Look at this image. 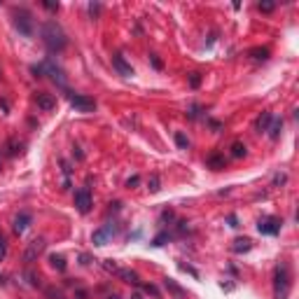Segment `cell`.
<instances>
[{
	"label": "cell",
	"mask_w": 299,
	"mask_h": 299,
	"mask_svg": "<svg viewBox=\"0 0 299 299\" xmlns=\"http://www.w3.org/2000/svg\"><path fill=\"white\" fill-rule=\"evenodd\" d=\"M42 40H45L49 52H63L66 45H68V37L56 21H45L42 24Z\"/></svg>",
	"instance_id": "6da1fadb"
},
{
	"label": "cell",
	"mask_w": 299,
	"mask_h": 299,
	"mask_svg": "<svg viewBox=\"0 0 299 299\" xmlns=\"http://www.w3.org/2000/svg\"><path fill=\"white\" fill-rule=\"evenodd\" d=\"M274 292H276V299H287L290 295V271L287 266H276L274 271Z\"/></svg>",
	"instance_id": "7a4b0ae2"
},
{
	"label": "cell",
	"mask_w": 299,
	"mask_h": 299,
	"mask_svg": "<svg viewBox=\"0 0 299 299\" xmlns=\"http://www.w3.org/2000/svg\"><path fill=\"white\" fill-rule=\"evenodd\" d=\"M33 72H35V75H49V77H52L56 84H66L63 70H61L54 61H42L40 66H33Z\"/></svg>",
	"instance_id": "3957f363"
},
{
	"label": "cell",
	"mask_w": 299,
	"mask_h": 299,
	"mask_svg": "<svg viewBox=\"0 0 299 299\" xmlns=\"http://www.w3.org/2000/svg\"><path fill=\"white\" fill-rule=\"evenodd\" d=\"M68 101H70L72 108H77L80 112H94V110H96V101H94V98H89V96L68 94Z\"/></svg>",
	"instance_id": "277c9868"
},
{
	"label": "cell",
	"mask_w": 299,
	"mask_h": 299,
	"mask_svg": "<svg viewBox=\"0 0 299 299\" xmlns=\"http://www.w3.org/2000/svg\"><path fill=\"white\" fill-rule=\"evenodd\" d=\"M75 208L82 215H87L91 211V192H89V187H82V190L75 192Z\"/></svg>",
	"instance_id": "5b68a950"
},
{
	"label": "cell",
	"mask_w": 299,
	"mask_h": 299,
	"mask_svg": "<svg viewBox=\"0 0 299 299\" xmlns=\"http://www.w3.org/2000/svg\"><path fill=\"white\" fill-rule=\"evenodd\" d=\"M257 229H260V234L276 236V234L281 231V220H278V217H264V220L257 222Z\"/></svg>",
	"instance_id": "8992f818"
},
{
	"label": "cell",
	"mask_w": 299,
	"mask_h": 299,
	"mask_svg": "<svg viewBox=\"0 0 299 299\" xmlns=\"http://www.w3.org/2000/svg\"><path fill=\"white\" fill-rule=\"evenodd\" d=\"M31 222H33V215L31 213H19V215L14 217V234H24L26 229L31 227Z\"/></svg>",
	"instance_id": "52a82bcc"
},
{
	"label": "cell",
	"mask_w": 299,
	"mask_h": 299,
	"mask_svg": "<svg viewBox=\"0 0 299 299\" xmlns=\"http://www.w3.org/2000/svg\"><path fill=\"white\" fill-rule=\"evenodd\" d=\"M117 229L112 227V225H108V227H103V229H98V231H94V236H91V241H94V246H106V241L115 234Z\"/></svg>",
	"instance_id": "ba28073f"
},
{
	"label": "cell",
	"mask_w": 299,
	"mask_h": 299,
	"mask_svg": "<svg viewBox=\"0 0 299 299\" xmlns=\"http://www.w3.org/2000/svg\"><path fill=\"white\" fill-rule=\"evenodd\" d=\"M17 28H19V33H24V35H31L33 33V24H31V17L26 12H21V14H17Z\"/></svg>",
	"instance_id": "9c48e42d"
},
{
	"label": "cell",
	"mask_w": 299,
	"mask_h": 299,
	"mask_svg": "<svg viewBox=\"0 0 299 299\" xmlns=\"http://www.w3.org/2000/svg\"><path fill=\"white\" fill-rule=\"evenodd\" d=\"M42 250H45V239L31 241V246H28V250H26V262H33Z\"/></svg>",
	"instance_id": "30bf717a"
},
{
	"label": "cell",
	"mask_w": 299,
	"mask_h": 299,
	"mask_svg": "<svg viewBox=\"0 0 299 299\" xmlns=\"http://www.w3.org/2000/svg\"><path fill=\"white\" fill-rule=\"evenodd\" d=\"M35 103H37V108L45 110V112H49V110L56 108V98H54V96H49V94H37Z\"/></svg>",
	"instance_id": "8fae6325"
},
{
	"label": "cell",
	"mask_w": 299,
	"mask_h": 299,
	"mask_svg": "<svg viewBox=\"0 0 299 299\" xmlns=\"http://www.w3.org/2000/svg\"><path fill=\"white\" fill-rule=\"evenodd\" d=\"M206 164L213 168V171H222V168L227 166V159H225V155H220V152H213V155L206 159Z\"/></svg>",
	"instance_id": "7c38bea8"
},
{
	"label": "cell",
	"mask_w": 299,
	"mask_h": 299,
	"mask_svg": "<svg viewBox=\"0 0 299 299\" xmlns=\"http://www.w3.org/2000/svg\"><path fill=\"white\" fill-rule=\"evenodd\" d=\"M164 287H166L171 295H176L178 299H187V292H185V290H182V287H180L173 278H164Z\"/></svg>",
	"instance_id": "4fadbf2b"
},
{
	"label": "cell",
	"mask_w": 299,
	"mask_h": 299,
	"mask_svg": "<svg viewBox=\"0 0 299 299\" xmlns=\"http://www.w3.org/2000/svg\"><path fill=\"white\" fill-rule=\"evenodd\" d=\"M112 66H115V68L120 70V75H124V77H131V75H133L131 66H129V63H126L124 59H122L120 54H117V56H112Z\"/></svg>",
	"instance_id": "5bb4252c"
},
{
	"label": "cell",
	"mask_w": 299,
	"mask_h": 299,
	"mask_svg": "<svg viewBox=\"0 0 299 299\" xmlns=\"http://www.w3.org/2000/svg\"><path fill=\"white\" fill-rule=\"evenodd\" d=\"M117 276H120L124 283H133V285H141V281H138V274H136L133 269H117Z\"/></svg>",
	"instance_id": "9a60e30c"
},
{
	"label": "cell",
	"mask_w": 299,
	"mask_h": 299,
	"mask_svg": "<svg viewBox=\"0 0 299 299\" xmlns=\"http://www.w3.org/2000/svg\"><path fill=\"white\" fill-rule=\"evenodd\" d=\"M271 122H274V115H271V112H262V115L257 117V122H255V129H257V131H266V129L271 126Z\"/></svg>",
	"instance_id": "2e32d148"
},
{
	"label": "cell",
	"mask_w": 299,
	"mask_h": 299,
	"mask_svg": "<svg viewBox=\"0 0 299 299\" xmlns=\"http://www.w3.org/2000/svg\"><path fill=\"white\" fill-rule=\"evenodd\" d=\"M252 248V241L250 239H236L234 241V246H231V250L234 252H248Z\"/></svg>",
	"instance_id": "e0dca14e"
},
{
	"label": "cell",
	"mask_w": 299,
	"mask_h": 299,
	"mask_svg": "<svg viewBox=\"0 0 299 299\" xmlns=\"http://www.w3.org/2000/svg\"><path fill=\"white\" fill-rule=\"evenodd\" d=\"M266 131H269V136H271V138H281V131H283V120H274L271 122V126H269V129H266Z\"/></svg>",
	"instance_id": "ac0fdd59"
},
{
	"label": "cell",
	"mask_w": 299,
	"mask_h": 299,
	"mask_svg": "<svg viewBox=\"0 0 299 299\" xmlns=\"http://www.w3.org/2000/svg\"><path fill=\"white\" fill-rule=\"evenodd\" d=\"M231 157H236V159H241V157H246V145L243 143H231Z\"/></svg>",
	"instance_id": "d6986e66"
},
{
	"label": "cell",
	"mask_w": 299,
	"mask_h": 299,
	"mask_svg": "<svg viewBox=\"0 0 299 299\" xmlns=\"http://www.w3.org/2000/svg\"><path fill=\"white\" fill-rule=\"evenodd\" d=\"M49 262H52V266H54V269H59V271H66V260H63L61 255H52V257H49Z\"/></svg>",
	"instance_id": "ffe728a7"
},
{
	"label": "cell",
	"mask_w": 299,
	"mask_h": 299,
	"mask_svg": "<svg viewBox=\"0 0 299 299\" xmlns=\"http://www.w3.org/2000/svg\"><path fill=\"white\" fill-rule=\"evenodd\" d=\"M176 145H178L180 150H187V147H190V141H187V136H185V133H176Z\"/></svg>",
	"instance_id": "44dd1931"
},
{
	"label": "cell",
	"mask_w": 299,
	"mask_h": 299,
	"mask_svg": "<svg viewBox=\"0 0 299 299\" xmlns=\"http://www.w3.org/2000/svg\"><path fill=\"white\" fill-rule=\"evenodd\" d=\"M161 182H159V176H150V180H147V190L150 192H159L161 187H159Z\"/></svg>",
	"instance_id": "7402d4cb"
},
{
	"label": "cell",
	"mask_w": 299,
	"mask_h": 299,
	"mask_svg": "<svg viewBox=\"0 0 299 299\" xmlns=\"http://www.w3.org/2000/svg\"><path fill=\"white\" fill-rule=\"evenodd\" d=\"M250 56L252 59H269V49H252L250 52Z\"/></svg>",
	"instance_id": "603a6c76"
},
{
	"label": "cell",
	"mask_w": 299,
	"mask_h": 299,
	"mask_svg": "<svg viewBox=\"0 0 299 299\" xmlns=\"http://www.w3.org/2000/svg\"><path fill=\"white\" fill-rule=\"evenodd\" d=\"M5 255H7V241H5V236L0 234V262L5 260Z\"/></svg>",
	"instance_id": "cb8c5ba5"
},
{
	"label": "cell",
	"mask_w": 299,
	"mask_h": 299,
	"mask_svg": "<svg viewBox=\"0 0 299 299\" xmlns=\"http://www.w3.org/2000/svg\"><path fill=\"white\" fill-rule=\"evenodd\" d=\"M168 239H171V234H168V231H161V234H159V236L155 239V246H164Z\"/></svg>",
	"instance_id": "d4e9b609"
},
{
	"label": "cell",
	"mask_w": 299,
	"mask_h": 299,
	"mask_svg": "<svg viewBox=\"0 0 299 299\" xmlns=\"http://www.w3.org/2000/svg\"><path fill=\"white\" fill-rule=\"evenodd\" d=\"M143 290L147 292V295H152L155 299H161V295H159V290H157L155 285H143Z\"/></svg>",
	"instance_id": "484cf974"
},
{
	"label": "cell",
	"mask_w": 299,
	"mask_h": 299,
	"mask_svg": "<svg viewBox=\"0 0 299 299\" xmlns=\"http://www.w3.org/2000/svg\"><path fill=\"white\" fill-rule=\"evenodd\" d=\"M199 84H201V75H199V72H192V75H190V87H194V89H196Z\"/></svg>",
	"instance_id": "4316f807"
},
{
	"label": "cell",
	"mask_w": 299,
	"mask_h": 299,
	"mask_svg": "<svg viewBox=\"0 0 299 299\" xmlns=\"http://www.w3.org/2000/svg\"><path fill=\"white\" fill-rule=\"evenodd\" d=\"M103 266H106L108 271H112V274H117V269H120V266L115 264V260H103Z\"/></svg>",
	"instance_id": "83f0119b"
},
{
	"label": "cell",
	"mask_w": 299,
	"mask_h": 299,
	"mask_svg": "<svg viewBox=\"0 0 299 299\" xmlns=\"http://www.w3.org/2000/svg\"><path fill=\"white\" fill-rule=\"evenodd\" d=\"M257 7H260V12H266V14H269V12H274L276 5H274V2H260Z\"/></svg>",
	"instance_id": "f1b7e54d"
},
{
	"label": "cell",
	"mask_w": 299,
	"mask_h": 299,
	"mask_svg": "<svg viewBox=\"0 0 299 299\" xmlns=\"http://www.w3.org/2000/svg\"><path fill=\"white\" fill-rule=\"evenodd\" d=\"M89 14L96 19V17L101 14V5H98V2H91V5H89Z\"/></svg>",
	"instance_id": "f546056e"
},
{
	"label": "cell",
	"mask_w": 299,
	"mask_h": 299,
	"mask_svg": "<svg viewBox=\"0 0 299 299\" xmlns=\"http://www.w3.org/2000/svg\"><path fill=\"white\" fill-rule=\"evenodd\" d=\"M45 7H47L49 12H56L59 10V2H45Z\"/></svg>",
	"instance_id": "4dcf8cb0"
},
{
	"label": "cell",
	"mask_w": 299,
	"mask_h": 299,
	"mask_svg": "<svg viewBox=\"0 0 299 299\" xmlns=\"http://www.w3.org/2000/svg\"><path fill=\"white\" fill-rule=\"evenodd\" d=\"M199 110H201L199 106H192V112H190V117H192V120H196V117H199Z\"/></svg>",
	"instance_id": "1f68e13d"
},
{
	"label": "cell",
	"mask_w": 299,
	"mask_h": 299,
	"mask_svg": "<svg viewBox=\"0 0 299 299\" xmlns=\"http://www.w3.org/2000/svg\"><path fill=\"white\" fill-rule=\"evenodd\" d=\"M138 182H141V178H138V176H133V178H129V182H126V185H129V187H136Z\"/></svg>",
	"instance_id": "d6a6232c"
},
{
	"label": "cell",
	"mask_w": 299,
	"mask_h": 299,
	"mask_svg": "<svg viewBox=\"0 0 299 299\" xmlns=\"http://www.w3.org/2000/svg\"><path fill=\"white\" fill-rule=\"evenodd\" d=\"M283 182H285V176H283V173H281V176H276V178H274V185H283Z\"/></svg>",
	"instance_id": "836d02e7"
},
{
	"label": "cell",
	"mask_w": 299,
	"mask_h": 299,
	"mask_svg": "<svg viewBox=\"0 0 299 299\" xmlns=\"http://www.w3.org/2000/svg\"><path fill=\"white\" fill-rule=\"evenodd\" d=\"M152 66H155L157 70H161V61L157 59V56H152Z\"/></svg>",
	"instance_id": "e575fe53"
},
{
	"label": "cell",
	"mask_w": 299,
	"mask_h": 299,
	"mask_svg": "<svg viewBox=\"0 0 299 299\" xmlns=\"http://www.w3.org/2000/svg\"><path fill=\"white\" fill-rule=\"evenodd\" d=\"M131 299H143V295H133Z\"/></svg>",
	"instance_id": "d590c367"
},
{
	"label": "cell",
	"mask_w": 299,
	"mask_h": 299,
	"mask_svg": "<svg viewBox=\"0 0 299 299\" xmlns=\"http://www.w3.org/2000/svg\"><path fill=\"white\" fill-rule=\"evenodd\" d=\"M108 299H120V297H117V295H110V297Z\"/></svg>",
	"instance_id": "8d00e7d4"
},
{
	"label": "cell",
	"mask_w": 299,
	"mask_h": 299,
	"mask_svg": "<svg viewBox=\"0 0 299 299\" xmlns=\"http://www.w3.org/2000/svg\"><path fill=\"white\" fill-rule=\"evenodd\" d=\"M0 164H2V157H0Z\"/></svg>",
	"instance_id": "74e56055"
},
{
	"label": "cell",
	"mask_w": 299,
	"mask_h": 299,
	"mask_svg": "<svg viewBox=\"0 0 299 299\" xmlns=\"http://www.w3.org/2000/svg\"><path fill=\"white\" fill-rule=\"evenodd\" d=\"M0 283H2V278H0Z\"/></svg>",
	"instance_id": "f35d334b"
},
{
	"label": "cell",
	"mask_w": 299,
	"mask_h": 299,
	"mask_svg": "<svg viewBox=\"0 0 299 299\" xmlns=\"http://www.w3.org/2000/svg\"><path fill=\"white\" fill-rule=\"evenodd\" d=\"M0 77H2V72H0Z\"/></svg>",
	"instance_id": "ab89813d"
}]
</instances>
